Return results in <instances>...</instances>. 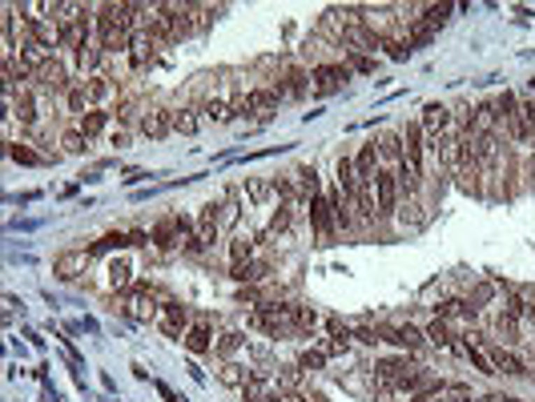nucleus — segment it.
<instances>
[{"label": "nucleus", "mask_w": 535, "mask_h": 402, "mask_svg": "<svg viewBox=\"0 0 535 402\" xmlns=\"http://www.w3.org/2000/svg\"><path fill=\"white\" fill-rule=\"evenodd\" d=\"M310 80H314V93H318V96H330V93H338L342 85L350 80V64H342V61L314 64V73H310Z\"/></svg>", "instance_id": "obj_1"}, {"label": "nucleus", "mask_w": 535, "mask_h": 402, "mask_svg": "<svg viewBox=\"0 0 535 402\" xmlns=\"http://www.w3.org/2000/svg\"><path fill=\"white\" fill-rule=\"evenodd\" d=\"M157 48H162V45H157V36H153V32H149V29H137L129 36V64H133V69H145V64H153V61H157Z\"/></svg>", "instance_id": "obj_2"}, {"label": "nucleus", "mask_w": 535, "mask_h": 402, "mask_svg": "<svg viewBox=\"0 0 535 402\" xmlns=\"http://www.w3.org/2000/svg\"><path fill=\"white\" fill-rule=\"evenodd\" d=\"M33 85L41 89V93H49V96H52V93H69V89H73V85H69V69L57 61V57H52V61L45 64L41 73H36Z\"/></svg>", "instance_id": "obj_3"}, {"label": "nucleus", "mask_w": 535, "mask_h": 402, "mask_svg": "<svg viewBox=\"0 0 535 402\" xmlns=\"http://www.w3.org/2000/svg\"><path fill=\"white\" fill-rule=\"evenodd\" d=\"M89 257H93L89 250H65V254H57V261H52V273L73 282V278H81L89 270Z\"/></svg>", "instance_id": "obj_4"}, {"label": "nucleus", "mask_w": 535, "mask_h": 402, "mask_svg": "<svg viewBox=\"0 0 535 402\" xmlns=\"http://www.w3.org/2000/svg\"><path fill=\"white\" fill-rule=\"evenodd\" d=\"M310 222H314V229H318V241H330V234H334V209H330V197H310Z\"/></svg>", "instance_id": "obj_5"}, {"label": "nucleus", "mask_w": 535, "mask_h": 402, "mask_svg": "<svg viewBox=\"0 0 535 402\" xmlns=\"http://www.w3.org/2000/svg\"><path fill=\"white\" fill-rule=\"evenodd\" d=\"M374 201H378V217H387L390 209H394V201H399V181H394V173H374Z\"/></svg>", "instance_id": "obj_6"}, {"label": "nucleus", "mask_w": 535, "mask_h": 402, "mask_svg": "<svg viewBox=\"0 0 535 402\" xmlns=\"http://www.w3.org/2000/svg\"><path fill=\"white\" fill-rule=\"evenodd\" d=\"M491 366H495V374H507V378H519V374H527V362L519 358V354H511L507 346H491Z\"/></svg>", "instance_id": "obj_7"}, {"label": "nucleus", "mask_w": 535, "mask_h": 402, "mask_svg": "<svg viewBox=\"0 0 535 402\" xmlns=\"http://www.w3.org/2000/svg\"><path fill=\"white\" fill-rule=\"evenodd\" d=\"M125 310H129V318H137V322L157 318V306H153V289H149V286H133V294H129V302H125Z\"/></svg>", "instance_id": "obj_8"}, {"label": "nucleus", "mask_w": 535, "mask_h": 402, "mask_svg": "<svg viewBox=\"0 0 535 402\" xmlns=\"http://www.w3.org/2000/svg\"><path fill=\"white\" fill-rule=\"evenodd\" d=\"M422 133H427V137H443V133H447V129H451V109H447V105H427V109H422Z\"/></svg>", "instance_id": "obj_9"}, {"label": "nucleus", "mask_w": 535, "mask_h": 402, "mask_svg": "<svg viewBox=\"0 0 535 402\" xmlns=\"http://www.w3.org/2000/svg\"><path fill=\"white\" fill-rule=\"evenodd\" d=\"M169 129H173V113H169V109H145V113H141V133H145L149 141L165 137Z\"/></svg>", "instance_id": "obj_10"}, {"label": "nucleus", "mask_w": 535, "mask_h": 402, "mask_svg": "<svg viewBox=\"0 0 535 402\" xmlns=\"http://www.w3.org/2000/svg\"><path fill=\"white\" fill-rule=\"evenodd\" d=\"M217 225H222V206H217V201L201 206V217H197V241H201V245H213Z\"/></svg>", "instance_id": "obj_11"}, {"label": "nucleus", "mask_w": 535, "mask_h": 402, "mask_svg": "<svg viewBox=\"0 0 535 402\" xmlns=\"http://www.w3.org/2000/svg\"><path fill=\"white\" fill-rule=\"evenodd\" d=\"M282 89L278 85H262V89H250L245 93V101H250V113H270V109H278V101H282Z\"/></svg>", "instance_id": "obj_12"}, {"label": "nucleus", "mask_w": 535, "mask_h": 402, "mask_svg": "<svg viewBox=\"0 0 535 402\" xmlns=\"http://www.w3.org/2000/svg\"><path fill=\"white\" fill-rule=\"evenodd\" d=\"M419 402H475L471 399V386L467 382H438L427 399H419Z\"/></svg>", "instance_id": "obj_13"}, {"label": "nucleus", "mask_w": 535, "mask_h": 402, "mask_svg": "<svg viewBox=\"0 0 535 402\" xmlns=\"http://www.w3.org/2000/svg\"><path fill=\"white\" fill-rule=\"evenodd\" d=\"M185 322H190V310L181 302H169L165 306V314H162V330L169 338H185Z\"/></svg>", "instance_id": "obj_14"}, {"label": "nucleus", "mask_w": 535, "mask_h": 402, "mask_svg": "<svg viewBox=\"0 0 535 402\" xmlns=\"http://www.w3.org/2000/svg\"><path fill=\"white\" fill-rule=\"evenodd\" d=\"M387 338L394 342V346H403V350H419L422 342H427V334H422V330H415V326H390Z\"/></svg>", "instance_id": "obj_15"}, {"label": "nucleus", "mask_w": 535, "mask_h": 402, "mask_svg": "<svg viewBox=\"0 0 535 402\" xmlns=\"http://www.w3.org/2000/svg\"><path fill=\"white\" fill-rule=\"evenodd\" d=\"M278 89H282L286 96H294V101H298V96H306V93H310V77L302 73V69H298V64H286V85H278Z\"/></svg>", "instance_id": "obj_16"}, {"label": "nucleus", "mask_w": 535, "mask_h": 402, "mask_svg": "<svg viewBox=\"0 0 535 402\" xmlns=\"http://www.w3.org/2000/svg\"><path fill=\"white\" fill-rule=\"evenodd\" d=\"M185 346L194 354H206L210 350V318H197L190 330H185Z\"/></svg>", "instance_id": "obj_17"}, {"label": "nucleus", "mask_w": 535, "mask_h": 402, "mask_svg": "<svg viewBox=\"0 0 535 402\" xmlns=\"http://www.w3.org/2000/svg\"><path fill=\"white\" fill-rule=\"evenodd\" d=\"M374 161H378V149H374V141H371V145H362V149H358V157H355L358 181H374Z\"/></svg>", "instance_id": "obj_18"}, {"label": "nucleus", "mask_w": 535, "mask_h": 402, "mask_svg": "<svg viewBox=\"0 0 535 402\" xmlns=\"http://www.w3.org/2000/svg\"><path fill=\"white\" fill-rule=\"evenodd\" d=\"M217 382H222V386H234V390H242V386L250 382V370H242L238 362H226V366L217 370Z\"/></svg>", "instance_id": "obj_19"}, {"label": "nucleus", "mask_w": 535, "mask_h": 402, "mask_svg": "<svg viewBox=\"0 0 535 402\" xmlns=\"http://www.w3.org/2000/svg\"><path fill=\"white\" fill-rule=\"evenodd\" d=\"M378 157H387V161H403V137L399 133H383L378 137Z\"/></svg>", "instance_id": "obj_20"}, {"label": "nucleus", "mask_w": 535, "mask_h": 402, "mask_svg": "<svg viewBox=\"0 0 535 402\" xmlns=\"http://www.w3.org/2000/svg\"><path fill=\"white\" fill-rule=\"evenodd\" d=\"M427 342H435V346H455V342H451V326H447V318H435L431 326H427Z\"/></svg>", "instance_id": "obj_21"}, {"label": "nucleus", "mask_w": 535, "mask_h": 402, "mask_svg": "<svg viewBox=\"0 0 535 402\" xmlns=\"http://www.w3.org/2000/svg\"><path fill=\"white\" fill-rule=\"evenodd\" d=\"M515 314H507V310H503L499 318H495V334H499V342L503 346H511V342H515Z\"/></svg>", "instance_id": "obj_22"}, {"label": "nucleus", "mask_w": 535, "mask_h": 402, "mask_svg": "<svg viewBox=\"0 0 535 402\" xmlns=\"http://www.w3.org/2000/svg\"><path fill=\"white\" fill-rule=\"evenodd\" d=\"M65 101H69V113H89V89H85V85H73V89H69L65 93Z\"/></svg>", "instance_id": "obj_23"}, {"label": "nucleus", "mask_w": 535, "mask_h": 402, "mask_svg": "<svg viewBox=\"0 0 535 402\" xmlns=\"http://www.w3.org/2000/svg\"><path fill=\"white\" fill-rule=\"evenodd\" d=\"M105 121H109V117H105V113H97V109H93V113H85L81 121H77V129H81L85 137H97L101 129H105Z\"/></svg>", "instance_id": "obj_24"}, {"label": "nucleus", "mask_w": 535, "mask_h": 402, "mask_svg": "<svg viewBox=\"0 0 535 402\" xmlns=\"http://www.w3.org/2000/svg\"><path fill=\"white\" fill-rule=\"evenodd\" d=\"M229 278H234V282H258L262 273H258L254 261H234V266H229Z\"/></svg>", "instance_id": "obj_25"}, {"label": "nucleus", "mask_w": 535, "mask_h": 402, "mask_svg": "<svg viewBox=\"0 0 535 402\" xmlns=\"http://www.w3.org/2000/svg\"><path fill=\"white\" fill-rule=\"evenodd\" d=\"M173 129L178 133H197V109H178L173 113Z\"/></svg>", "instance_id": "obj_26"}, {"label": "nucleus", "mask_w": 535, "mask_h": 402, "mask_svg": "<svg viewBox=\"0 0 535 402\" xmlns=\"http://www.w3.org/2000/svg\"><path fill=\"white\" fill-rule=\"evenodd\" d=\"M201 113H206L210 121H229V117H234V113H229V105H226V101H217V96H210V101L201 105Z\"/></svg>", "instance_id": "obj_27"}, {"label": "nucleus", "mask_w": 535, "mask_h": 402, "mask_svg": "<svg viewBox=\"0 0 535 402\" xmlns=\"http://www.w3.org/2000/svg\"><path fill=\"white\" fill-rule=\"evenodd\" d=\"M61 145H65V153H85V149H89V137H85L81 129H69L65 137H61Z\"/></svg>", "instance_id": "obj_28"}, {"label": "nucleus", "mask_w": 535, "mask_h": 402, "mask_svg": "<svg viewBox=\"0 0 535 402\" xmlns=\"http://www.w3.org/2000/svg\"><path fill=\"white\" fill-rule=\"evenodd\" d=\"M242 394H245V402H262L266 399V378H262V374H250V382L242 386Z\"/></svg>", "instance_id": "obj_29"}, {"label": "nucleus", "mask_w": 535, "mask_h": 402, "mask_svg": "<svg viewBox=\"0 0 535 402\" xmlns=\"http://www.w3.org/2000/svg\"><path fill=\"white\" fill-rule=\"evenodd\" d=\"M245 193H250V201H266L270 193H278L270 181H262V177H254V181H245Z\"/></svg>", "instance_id": "obj_30"}, {"label": "nucleus", "mask_w": 535, "mask_h": 402, "mask_svg": "<svg viewBox=\"0 0 535 402\" xmlns=\"http://www.w3.org/2000/svg\"><path fill=\"white\" fill-rule=\"evenodd\" d=\"M278 386H282V390H298V386H302V366L278 370Z\"/></svg>", "instance_id": "obj_31"}, {"label": "nucleus", "mask_w": 535, "mask_h": 402, "mask_svg": "<svg viewBox=\"0 0 535 402\" xmlns=\"http://www.w3.org/2000/svg\"><path fill=\"white\" fill-rule=\"evenodd\" d=\"M229 257H234V261H250V257H254V238H234Z\"/></svg>", "instance_id": "obj_32"}, {"label": "nucleus", "mask_w": 535, "mask_h": 402, "mask_svg": "<svg viewBox=\"0 0 535 402\" xmlns=\"http://www.w3.org/2000/svg\"><path fill=\"white\" fill-rule=\"evenodd\" d=\"M129 261H113V266H109V282H113V286H129Z\"/></svg>", "instance_id": "obj_33"}, {"label": "nucleus", "mask_w": 535, "mask_h": 402, "mask_svg": "<svg viewBox=\"0 0 535 402\" xmlns=\"http://www.w3.org/2000/svg\"><path fill=\"white\" fill-rule=\"evenodd\" d=\"M290 217H294V206H278V213H274V222H270V229H274V234L290 229Z\"/></svg>", "instance_id": "obj_34"}, {"label": "nucleus", "mask_w": 535, "mask_h": 402, "mask_svg": "<svg viewBox=\"0 0 535 402\" xmlns=\"http://www.w3.org/2000/svg\"><path fill=\"white\" fill-rule=\"evenodd\" d=\"M137 105H141L137 96H121V101H117V117H121V121H133V117H137Z\"/></svg>", "instance_id": "obj_35"}, {"label": "nucleus", "mask_w": 535, "mask_h": 402, "mask_svg": "<svg viewBox=\"0 0 535 402\" xmlns=\"http://www.w3.org/2000/svg\"><path fill=\"white\" fill-rule=\"evenodd\" d=\"M242 342H245V338L238 334V330H229V334H222V342H217V354H234Z\"/></svg>", "instance_id": "obj_36"}, {"label": "nucleus", "mask_w": 535, "mask_h": 402, "mask_svg": "<svg viewBox=\"0 0 535 402\" xmlns=\"http://www.w3.org/2000/svg\"><path fill=\"white\" fill-rule=\"evenodd\" d=\"M117 245H129V238H125V234H109V238H101L97 245H93V254H101V250H117Z\"/></svg>", "instance_id": "obj_37"}, {"label": "nucleus", "mask_w": 535, "mask_h": 402, "mask_svg": "<svg viewBox=\"0 0 535 402\" xmlns=\"http://www.w3.org/2000/svg\"><path fill=\"white\" fill-rule=\"evenodd\" d=\"M322 362H326V354H318V350H306L302 358H298V366L302 370H322Z\"/></svg>", "instance_id": "obj_38"}, {"label": "nucleus", "mask_w": 535, "mask_h": 402, "mask_svg": "<svg viewBox=\"0 0 535 402\" xmlns=\"http://www.w3.org/2000/svg\"><path fill=\"white\" fill-rule=\"evenodd\" d=\"M318 326V314L310 306H298V330H314Z\"/></svg>", "instance_id": "obj_39"}, {"label": "nucleus", "mask_w": 535, "mask_h": 402, "mask_svg": "<svg viewBox=\"0 0 535 402\" xmlns=\"http://www.w3.org/2000/svg\"><path fill=\"white\" fill-rule=\"evenodd\" d=\"M8 153L17 161H24V165H41V157H36L33 149H24V145H8Z\"/></svg>", "instance_id": "obj_40"}, {"label": "nucleus", "mask_w": 535, "mask_h": 402, "mask_svg": "<svg viewBox=\"0 0 535 402\" xmlns=\"http://www.w3.org/2000/svg\"><path fill=\"white\" fill-rule=\"evenodd\" d=\"M266 402H306V394L302 390H278L274 399H266Z\"/></svg>", "instance_id": "obj_41"}, {"label": "nucleus", "mask_w": 535, "mask_h": 402, "mask_svg": "<svg viewBox=\"0 0 535 402\" xmlns=\"http://www.w3.org/2000/svg\"><path fill=\"white\" fill-rule=\"evenodd\" d=\"M350 69H358V73H371L374 61H371V57H362V52H350Z\"/></svg>", "instance_id": "obj_42"}, {"label": "nucleus", "mask_w": 535, "mask_h": 402, "mask_svg": "<svg viewBox=\"0 0 535 402\" xmlns=\"http://www.w3.org/2000/svg\"><path fill=\"white\" fill-rule=\"evenodd\" d=\"M358 342H366V346H374V342H378V330H371V326H362V330H358Z\"/></svg>", "instance_id": "obj_43"}, {"label": "nucleus", "mask_w": 535, "mask_h": 402, "mask_svg": "<svg viewBox=\"0 0 535 402\" xmlns=\"http://www.w3.org/2000/svg\"><path fill=\"white\" fill-rule=\"evenodd\" d=\"M475 402H519L515 394H483V399H475Z\"/></svg>", "instance_id": "obj_44"}, {"label": "nucleus", "mask_w": 535, "mask_h": 402, "mask_svg": "<svg viewBox=\"0 0 535 402\" xmlns=\"http://www.w3.org/2000/svg\"><path fill=\"white\" fill-rule=\"evenodd\" d=\"M129 245H149V238L141 234V229H133V234H129Z\"/></svg>", "instance_id": "obj_45"}]
</instances>
